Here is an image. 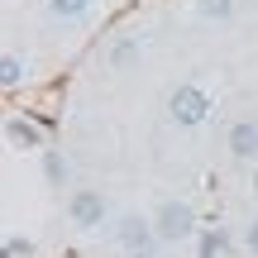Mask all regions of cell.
<instances>
[{"instance_id":"obj_1","label":"cell","mask_w":258,"mask_h":258,"mask_svg":"<svg viewBox=\"0 0 258 258\" xmlns=\"http://www.w3.org/2000/svg\"><path fill=\"white\" fill-rule=\"evenodd\" d=\"M167 115H172L177 124L196 129V124H206V115H211V96H206L201 86H177L172 101H167Z\"/></svg>"},{"instance_id":"obj_2","label":"cell","mask_w":258,"mask_h":258,"mask_svg":"<svg viewBox=\"0 0 258 258\" xmlns=\"http://www.w3.org/2000/svg\"><path fill=\"white\" fill-rule=\"evenodd\" d=\"M153 230H158V239H167V244L191 239V234H196V211H191L186 201H163V211H158Z\"/></svg>"},{"instance_id":"obj_3","label":"cell","mask_w":258,"mask_h":258,"mask_svg":"<svg viewBox=\"0 0 258 258\" xmlns=\"http://www.w3.org/2000/svg\"><path fill=\"white\" fill-rule=\"evenodd\" d=\"M67 211H72V220L82 225V230H96V225L105 220V201H101V196H96V191H77Z\"/></svg>"},{"instance_id":"obj_4","label":"cell","mask_w":258,"mask_h":258,"mask_svg":"<svg viewBox=\"0 0 258 258\" xmlns=\"http://www.w3.org/2000/svg\"><path fill=\"white\" fill-rule=\"evenodd\" d=\"M230 153L234 158H253L258 153V124L253 120H239V124L230 129Z\"/></svg>"},{"instance_id":"obj_5","label":"cell","mask_w":258,"mask_h":258,"mask_svg":"<svg viewBox=\"0 0 258 258\" xmlns=\"http://www.w3.org/2000/svg\"><path fill=\"white\" fill-rule=\"evenodd\" d=\"M5 139H10L15 148H38V144H43V134H38V124L19 120V115H15V120H5Z\"/></svg>"},{"instance_id":"obj_6","label":"cell","mask_w":258,"mask_h":258,"mask_svg":"<svg viewBox=\"0 0 258 258\" xmlns=\"http://www.w3.org/2000/svg\"><path fill=\"white\" fill-rule=\"evenodd\" d=\"M153 234H158V230H148V220H134V215L120 225V239H124V249H129V253L148 249V239H153Z\"/></svg>"},{"instance_id":"obj_7","label":"cell","mask_w":258,"mask_h":258,"mask_svg":"<svg viewBox=\"0 0 258 258\" xmlns=\"http://www.w3.org/2000/svg\"><path fill=\"white\" fill-rule=\"evenodd\" d=\"M0 82H5L10 91H15V86L24 82V62H19L15 53H5V57H0Z\"/></svg>"},{"instance_id":"obj_8","label":"cell","mask_w":258,"mask_h":258,"mask_svg":"<svg viewBox=\"0 0 258 258\" xmlns=\"http://www.w3.org/2000/svg\"><path fill=\"white\" fill-rule=\"evenodd\" d=\"M86 5H91V0H48V10H53L57 19H82Z\"/></svg>"},{"instance_id":"obj_9","label":"cell","mask_w":258,"mask_h":258,"mask_svg":"<svg viewBox=\"0 0 258 258\" xmlns=\"http://www.w3.org/2000/svg\"><path fill=\"white\" fill-rule=\"evenodd\" d=\"M43 172H48V182H67V172H72V167H67L62 153H48V158H43Z\"/></svg>"},{"instance_id":"obj_10","label":"cell","mask_w":258,"mask_h":258,"mask_svg":"<svg viewBox=\"0 0 258 258\" xmlns=\"http://www.w3.org/2000/svg\"><path fill=\"white\" fill-rule=\"evenodd\" d=\"M196 5H201V15H206V19H230L234 0H196Z\"/></svg>"},{"instance_id":"obj_11","label":"cell","mask_w":258,"mask_h":258,"mask_svg":"<svg viewBox=\"0 0 258 258\" xmlns=\"http://www.w3.org/2000/svg\"><path fill=\"white\" fill-rule=\"evenodd\" d=\"M5 253H10V258H29V253H34V244H29V239H10Z\"/></svg>"},{"instance_id":"obj_12","label":"cell","mask_w":258,"mask_h":258,"mask_svg":"<svg viewBox=\"0 0 258 258\" xmlns=\"http://www.w3.org/2000/svg\"><path fill=\"white\" fill-rule=\"evenodd\" d=\"M220 234H206V239H201V258H215V253H220Z\"/></svg>"},{"instance_id":"obj_13","label":"cell","mask_w":258,"mask_h":258,"mask_svg":"<svg viewBox=\"0 0 258 258\" xmlns=\"http://www.w3.org/2000/svg\"><path fill=\"white\" fill-rule=\"evenodd\" d=\"M244 239H249V249H253V258H258V220L249 225V234H244Z\"/></svg>"},{"instance_id":"obj_14","label":"cell","mask_w":258,"mask_h":258,"mask_svg":"<svg viewBox=\"0 0 258 258\" xmlns=\"http://www.w3.org/2000/svg\"><path fill=\"white\" fill-rule=\"evenodd\" d=\"M129 258H153V253H148V249H139V253H129Z\"/></svg>"},{"instance_id":"obj_15","label":"cell","mask_w":258,"mask_h":258,"mask_svg":"<svg viewBox=\"0 0 258 258\" xmlns=\"http://www.w3.org/2000/svg\"><path fill=\"white\" fill-rule=\"evenodd\" d=\"M253 196H258V172H253Z\"/></svg>"}]
</instances>
